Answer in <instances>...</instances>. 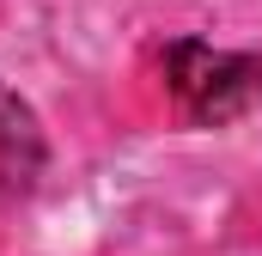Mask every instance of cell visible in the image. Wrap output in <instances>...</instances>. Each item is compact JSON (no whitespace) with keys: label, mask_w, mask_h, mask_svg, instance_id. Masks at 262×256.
<instances>
[{"label":"cell","mask_w":262,"mask_h":256,"mask_svg":"<svg viewBox=\"0 0 262 256\" xmlns=\"http://www.w3.org/2000/svg\"><path fill=\"white\" fill-rule=\"evenodd\" d=\"M43 165H49V146H43L37 110L0 79V207H12V201H25L37 189Z\"/></svg>","instance_id":"obj_2"},{"label":"cell","mask_w":262,"mask_h":256,"mask_svg":"<svg viewBox=\"0 0 262 256\" xmlns=\"http://www.w3.org/2000/svg\"><path fill=\"white\" fill-rule=\"evenodd\" d=\"M165 79H171V98L183 104V116L201 128H226L250 104H262L256 55H232V49H213V43H195V37L165 49Z\"/></svg>","instance_id":"obj_1"}]
</instances>
